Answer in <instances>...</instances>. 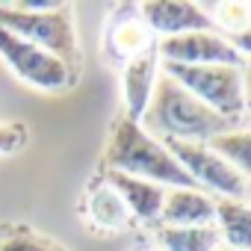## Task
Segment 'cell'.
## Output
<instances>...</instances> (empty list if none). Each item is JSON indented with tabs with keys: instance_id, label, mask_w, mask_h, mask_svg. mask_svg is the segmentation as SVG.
<instances>
[{
	"instance_id": "obj_1",
	"label": "cell",
	"mask_w": 251,
	"mask_h": 251,
	"mask_svg": "<svg viewBox=\"0 0 251 251\" xmlns=\"http://www.w3.org/2000/svg\"><path fill=\"white\" fill-rule=\"evenodd\" d=\"M139 124L151 136L160 133L163 139H175V142H210L222 133L248 127V124L222 118L219 112L204 106L198 98H192L183 86H177L163 71L154 83V95Z\"/></svg>"
},
{
	"instance_id": "obj_2",
	"label": "cell",
	"mask_w": 251,
	"mask_h": 251,
	"mask_svg": "<svg viewBox=\"0 0 251 251\" xmlns=\"http://www.w3.org/2000/svg\"><path fill=\"white\" fill-rule=\"evenodd\" d=\"M103 166L106 172H121V175L166 186V189H198L195 180L166 151V145L157 136H151L142 124L130 121L124 112L112 124Z\"/></svg>"
},
{
	"instance_id": "obj_3",
	"label": "cell",
	"mask_w": 251,
	"mask_h": 251,
	"mask_svg": "<svg viewBox=\"0 0 251 251\" xmlns=\"http://www.w3.org/2000/svg\"><path fill=\"white\" fill-rule=\"evenodd\" d=\"M0 27L21 36L24 42L48 50L62 65H68L77 74L80 65V45H77V27H74V9L71 3L56 0H15V3H0Z\"/></svg>"
},
{
	"instance_id": "obj_4",
	"label": "cell",
	"mask_w": 251,
	"mask_h": 251,
	"mask_svg": "<svg viewBox=\"0 0 251 251\" xmlns=\"http://www.w3.org/2000/svg\"><path fill=\"white\" fill-rule=\"evenodd\" d=\"M160 71L172 77L177 86H183L192 98H198L204 106L219 112L222 118L248 124V68H230V65H175L160 62Z\"/></svg>"
},
{
	"instance_id": "obj_5",
	"label": "cell",
	"mask_w": 251,
	"mask_h": 251,
	"mask_svg": "<svg viewBox=\"0 0 251 251\" xmlns=\"http://www.w3.org/2000/svg\"><path fill=\"white\" fill-rule=\"evenodd\" d=\"M160 142L175 157V163L195 180V186H207L219 192V198L248 201V175L236 172L230 163L216 157L204 142H175V139H160Z\"/></svg>"
},
{
	"instance_id": "obj_6",
	"label": "cell",
	"mask_w": 251,
	"mask_h": 251,
	"mask_svg": "<svg viewBox=\"0 0 251 251\" xmlns=\"http://www.w3.org/2000/svg\"><path fill=\"white\" fill-rule=\"evenodd\" d=\"M0 59L6 62V68L30 83L33 89H42V92H62L74 83V71L68 65H62L56 56H50L48 50L24 42L21 36L9 33L0 27Z\"/></svg>"
},
{
	"instance_id": "obj_7",
	"label": "cell",
	"mask_w": 251,
	"mask_h": 251,
	"mask_svg": "<svg viewBox=\"0 0 251 251\" xmlns=\"http://www.w3.org/2000/svg\"><path fill=\"white\" fill-rule=\"evenodd\" d=\"M160 62L175 65H230V68H248V53L233 48L225 36L216 30H198L183 36H169L157 42Z\"/></svg>"
},
{
	"instance_id": "obj_8",
	"label": "cell",
	"mask_w": 251,
	"mask_h": 251,
	"mask_svg": "<svg viewBox=\"0 0 251 251\" xmlns=\"http://www.w3.org/2000/svg\"><path fill=\"white\" fill-rule=\"evenodd\" d=\"M151 45H157L154 33L145 27L139 6L136 3H115L109 18H106V30H103V53L112 65H124L133 56H139L142 50H148Z\"/></svg>"
},
{
	"instance_id": "obj_9",
	"label": "cell",
	"mask_w": 251,
	"mask_h": 251,
	"mask_svg": "<svg viewBox=\"0 0 251 251\" xmlns=\"http://www.w3.org/2000/svg\"><path fill=\"white\" fill-rule=\"evenodd\" d=\"M145 27L163 39L169 36H183V33H198V30H213L204 6L189 3V0H148L136 3Z\"/></svg>"
},
{
	"instance_id": "obj_10",
	"label": "cell",
	"mask_w": 251,
	"mask_h": 251,
	"mask_svg": "<svg viewBox=\"0 0 251 251\" xmlns=\"http://www.w3.org/2000/svg\"><path fill=\"white\" fill-rule=\"evenodd\" d=\"M160 77V56H157V45H151L148 50H142L139 56H133L130 62L121 65V89H124V115L130 121H142L148 100L154 95V83Z\"/></svg>"
},
{
	"instance_id": "obj_11",
	"label": "cell",
	"mask_w": 251,
	"mask_h": 251,
	"mask_svg": "<svg viewBox=\"0 0 251 251\" xmlns=\"http://www.w3.org/2000/svg\"><path fill=\"white\" fill-rule=\"evenodd\" d=\"M103 183H109L115 189V195L121 198V204L127 207L130 219L139 222H160V210H163V195L166 186L130 177V175H121V172H106Z\"/></svg>"
},
{
	"instance_id": "obj_12",
	"label": "cell",
	"mask_w": 251,
	"mask_h": 251,
	"mask_svg": "<svg viewBox=\"0 0 251 251\" xmlns=\"http://www.w3.org/2000/svg\"><path fill=\"white\" fill-rule=\"evenodd\" d=\"M157 225H169V227L213 225V198L201 189H166Z\"/></svg>"
},
{
	"instance_id": "obj_13",
	"label": "cell",
	"mask_w": 251,
	"mask_h": 251,
	"mask_svg": "<svg viewBox=\"0 0 251 251\" xmlns=\"http://www.w3.org/2000/svg\"><path fill=\"white\" fill-rule=\"evenodd\" d=\"M213 227L219 230L222 245L248 251L251 248V213L248 201L236 198H216L213 201Z\"/></svg>"
},
{
	"instance_id": "obj_14",
	"label": "cell",
	"mask_w": 251,
	"mask_h": 251,
	"mask_svg": "<svg viewBox=\"0 0 251 251\" xmlns=\"http://www.w3.org/2000/svg\"><path fill=\"white\" fill-rule=\"evenodd\" d=\"M204 12L219 36H225L233 48L248 53V30H251V6L248 3H239V0L210 3V6H204Z\"/></svg>"
},
{
	"instance_id": "obj_15",
	"label": "cell",
	"mask_w": 251,
	"mask_h": 251,
	"mask_svg": "<svg viewBox=\"0 0 251 251\" xmlns=\"http://www.w3.org/2000/svg\"><path fill=\"white\" fill-rule=\"evenodd\" d=\"M86 213H89V222L100 230H121L130 219L127 207L121 204V198L115 195V189L109 183H95L89 198H86Z\"/></svg>"
},
{
	"instance_id": "obj_16",
	"label": "cell",
	"mask_w": 251,
	"mask_h": 251,
	"mask_svg": "<svg viewBox=\"0 0 251 251\" xmlns=\"http://www.w3.org/2000/svg\"><path fill=\"white\" fill-rule=\"evenodd\" d=\"M157 242L163 251H216L222 245L219 230L213 225H201V227L157 225Z\"/></svg>"
},
{
	"instance_id": "obj_17",
	"label": "cell",
	"mask_w": 251,
	"mask_h": 251,
	"mask_svg": "<svg viewBox=\"0 0 251 251\" xmlns=\"http://www.w3.org/2000/svg\"><path fill=\"white\" fill-rule=\"evenodd\" d=\"M216 157H222L225 163H230L236 172L248 175L251 172V136H248V127L242 130H230V133H222L210 142H204Z\"/></svg>"
},
{
	"instance_id": "obj_18",
	"label": "cell",
	"mask_w": 251,
	"mask_h": 251,
	"mask_svg": "<svg viewBox=\"0 0 251 251\" xmlns=\"http://www.w3.org/2000/svg\"><path fill=\"white\" fill-rule=\"evenodd\" d=\"M0 251H68L65 245L53 242L50 236H42L27 227H9L0 239Z\"/></svg>"
},
{
	"instance_id": "obj_19",
	"label": "cell",
	"mask_w": 251,
	"mask_h": 251,
	"mask_svg": "<svg viewBox=\"0 0 251 251\" xmlns=\"http://www.w3.org/2000/svg\"><path fill=\"white\" fill-rule=\"evenodd\" d=\"M27 124L21 121H0V154H15L27 145Z\"/></svg>"
},
{
	"instance_id": "obj_20",
	"label": "cell",
	"mask_w": 251,
	"mask_h": 251,
	"mask_svg": "<svg viewBox=\"0 0 251 251\" xmlns=\"http://www.w3.org/2000/svg\"><path fill=\"white\" fill-rule=\"evenodd\" d=\"M216 251H236V248H227V245H219Z\"/></svg>"
},
{
	"instance_id": "obj_21",
	"label": "cell",
	"mask_w": 251,
	"mask_h": 251,
	"mask_svg": "<svg viewBox=\"0 0 251 251\" xmlns=\"http://www.w3.org/2000/svg\"><path fill=\"white\" fill-rule=\"evenodd\" d=\"M6 230H9L6 225H0V239H3V233H6Z\"/></svg>"
}]
</instances>
